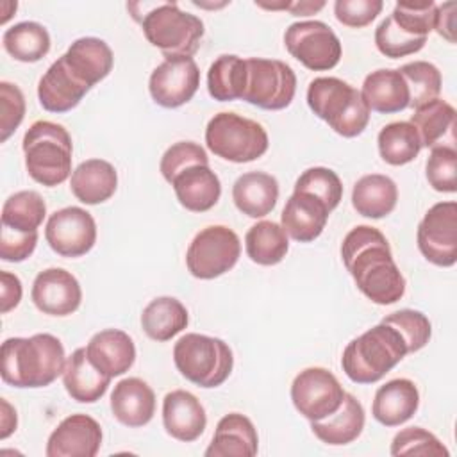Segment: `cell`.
<instances>
[{
  "mask_svg": "<svg viewBox=\"0 0 457 457\" xmlns=\"http://www.w3.org/2000/svg\"><path fill=\"white\" fill-rule=\"evenodd\" d=\"M427 180L439 193L457 191V150L452 145H436L427 159Z\"/></svg>",
  "mask_w": 457,
  "mask_h": 457,
  "instance_id": "43",
  "label": "cell"
},
{
  "mask_svg": "<svg viewBox=\"0 0 457 457\" xmlns=\"http://www.w3.org/2000/svg\"><path fill=\"white\" fill-rule=\"evenodd\" d=\"M5 52L21 62H37L50 52V34L37 21H20L2 36Z\"/></svg>",
  "mask_w": 457,
  "mask_h": 457,
  "instance_id": "36",
  "label": "cell"
},
{
  "mask_svg": "<svg viewBox=\"0 0 457 457\" xmlns=\"http://www.w3.org/2000/svg\"><path fill=\"white\" fill-rule=\"evenodd\" d=\"M25 116V96L16 84L0 82V141L5 143Z\"/></svg>",
  "mask_w": 457,
  "mask_h": 457,
  "instance_id": "48",
  "label": "cell"
},
{
  "mask_svg": "<svg viewBox=\"0 0 457 457\" xmlns=\"http://www.w3.org/2000/svg\"><path fill=\"white\" fill-rule=\"evenodd\" d=\"M30 296L43 314L68 316L79 309L82 289L79 280L64 268H48L36 275Z\"/></svg>",
  "mask_w": 457,
  "mask_h": 457,
  "instance_id": "16",
  "label": "cell"
},
{
  "mask_svg": "<svg viewBox=\"0 0 457 457\" xmlns=\"http://www.w3.org/2000/svg\"><path fill=\"white\" fill-rule=\"evenodd\" d=\"M200 86V70L193 57L164 59L150 75L152 100L166 109L187 104Z\"/></svg>",
  "mask_w": 457,
  "mask_h": 457,
  "instance_id": "15",
  "label": "cell"
},
{
  "mask_svg": "<svg viewBox=\"0 0 457 457\" xmlns=\"http://www.w3.org/2000/svg\"><path fill=\"white\" fill-rule=\"evenodd\" d=\"M287 9L293 16H309L325 7V2H293V4H280L268 9Z\"/></svg>",
  "mask_w": 457,
  "mask_h": 457,
  "instance_id": "54",
  "label": "cell"
},
{
  "mask_svg": "<svg viewBox=\"0 0 457 457\" xmlns=\"http://www.w3.org/2000/svg\"><path fill=\"white\" fill-rule=\"evenodd\" d=\"M332 211L314 195L293 191L280 214V227L298 243L314 241L325 228Z\"/></svg>",
  "mask_w": 457,
  "mask_h": 457,
  "instance_id": "18",
  "label": "cell"
},
{
  "mask_svg": "<svg viewBox=\"0 0 457 457\" xmlns=\"http://www.w3.org/2000/svg\"><path fill=\"white\" fill-rule=\"evenodd\" d=\"M377 143L382 161L391 166H403L414 161L421 150L420 136L414 125L409 121L387 123L378 132Z\"/></svg>",
  "mask_w": 457,
  "mask_h": 457,
  "instance_id": "38",
  "label": "cell"
},
{
  "mask_svg": "<svg viewBox=\"0 0 457 457\" xmlns=\"http://www.w3.org/2000/svg\"><path fill=\"white\" fill-rule=\"evenodd\" d=\"M207 148L228 162H252L268 150L264 127L236 112L214 114L205 129Z\"/></svg>",
  "mask_w": 457,
  "mask_h": 457,
  "instance_id": "8",
  "label": "cell"
},
{
  "mask_svg": "<svg viewBox=\"0 0 457 457\" xmlns=\"http://www.w3.org/2000/svg\"><path fill=\"white\" fill-rule=\"evenodd\" d=\"M341 259L357 289L373 303L389 305L403 296L405 278L378 228L353 227L341 243Z\"/></svg>",
  "mask_w": 457,
  "mask_h": 457,
  "instance_id": "1",
  "label": "cell"
},
{
  "mask_svg": "<svg viewBox=\"0 0 457 457\" xmlns=\"http://www.w3.org/2000/svg\"><path fill=\"white\" fill-rule=\"evenodd\" d=\"M391 455H432L448 457V450L428 430L421 427H407L400 430L391 443Z\"/></svg>",
  "mask_w": 457,
  "mask_h": 457,
  "instance_id": "45",
  "label": "cell"
},
{
  "mask_svg": "<svg viewBox=\"0 0 457 457\" xmlns=\"http://www.w3.org/2000/svg\"><path fill=\"white\" fill-rule=\"evenodd\" d=\"M382 323L391 325L402 334L409 353L421 350L432 336V325L428 318L414 309H400L396 312H391L382 318Z\"/></svg>",
  "mask_w": 457,
  "mask_h": 457,
  "instance_id": "44",
  "label": "cell"
},
{
  "mask_svg": "<svg viewBox=\"0 0 457 457\" xmlns=\"http://www.w3.org/2000/svg\"><path fill=\"white\" fill-rule=\"evenodd\" d=\"M427 43V37H416L402 30L391 16L384 18L375 29V45L378 52L389 59L405 57L420 52Z\"/></svg>",
  "mask_w": 457,
  "mask_h": 457,
  "instance_id": "42",
  "label": "cell"
},
{
  "mask_svg": "<svg viewBox=\"0 0 457 457\" xmlns=\"http://www.w3.org/2000/svg\"><path fill=\"white\" fill-rule=\"evenodd\" d=\"M409 123L414 125L421 141V148H432L448 134H453L455 109L448 102L434 98L428 104L414 109V114H411Z\"/></svg>",
  "mask_w": 457,
  "mask_h": 457,
  "instance_id": "37",
  "label": "cell"
},
{
  "mask_svg": "<svg viewBox=\"0 0 457 457\" xmlns=\"http://www.w3.org/2000/svg\"><path fill=\"white\" fill-rule=\"evenodd\" d=\"M61 57L73 77L89 89L104 80L114 64L111 46L104 39L91 36L75 39Z\"/></svg>",
  "mask_w": 457,
  "mask_h": 457,
  "instance_id": "20",
  "label": "cell"
},
{
  "mask_svg": "<svg viewBox=\"0 0 457 457\" xmlns=\"http://www.w3.org/2000/svg\"><path fill=\"white\" fill-rule=\"evenodd\" d=\"M398 202V187L393 179L380 173L361 177L352 189L353 209L366 218L380 220L393 212Z\"/></svg>",
  "mask_w": 457,
  "mask_h": 457,
  "instance_id": "32",
  "label": "cell"
},
{
  "mask_svg": "<svg viewBox=\"0 0 457 457\" xmlns=\"http://www.w3.org/2000/svg\"><path fill=\"white\" fill-rule=\"evenodd\" d=\"M436 4L434 2H398L389 14L391 20L407 34L416 37H427L428 32L434 29L436 20Z\"/></svg>",
  "mask_w": 457,
  "mask_h": 457,
  "instance_id": "46",
  "label": "cell"
},
{
  "mask_svg": "<svg viewBox=\"0 0 457 457\" xmlns=\"http://www.w3.org/2000/svg\"><path fill=\"white\" fill-rule=\"evenodd\" d=\"M21 282L14 273H9L5 270L0 271V312L7 314L11 309H14L21 300Z\"/></svg>",
  "mask_w": 457,
  "mask_h": 457,
  "instance_id": "51",
  "label": "cell"
},
{
  "mask_svg": "<svg viewBox=\"0 0 457 457\" xmlns=\"http://www.w3.org/2000/svg\"><path fill=\"white\" fill-rule=\"evenodd\" d=\"M137 21L148 43L159 48L164 59L193 57L204 36V21L184 12L175 2L152 5Z\"/></svg>",
  "mask_w": 457,
  "mask_h": 457,
  "instance_id": "6",
  "label": "cell"
},
{
  "mask_svg": "<svg viewBox=\"0 0 457 457\" xmlns=\"http://www.w3.org/2000/svg\"><path fill=\"white\" fill-rule=\"evenodd\" d=\"M45 239L61 257H82L96 243L95 218L82 207L59 209L46 221Z\"/></svg>",
  "mask_w": 457,
  "mask_h": 457,
  "instance_id": "14",
  "label": "cell"
},
{
  "mask_svg": "<svg viewBox=\"0 0 457 457\" xmlns=\"http://www.w3.org/2000/svg\"><path fill=\"white\" fill-rule=\"evenodd\" d=\"M295 191H305L320 198L330 211H334L343 198V184L337 173L330 168L314 166L305 170L295 182Z\"/></svg>",
  "mask_w": 457,
  "mask_h": 457,
  "instance_id": "41",
  "label": "cell"
},
{
  "mask_svg": "<svg viewBox=\"0 0 457 457\" xmlns=\"http://www.w3.org/2000/svg\"><path fill=\"white\" fill-rule=\"evenodd\" d=\"M455 2H445L443 5L436 7V20L434 29L439 36L455 43Z\"/></svg>",
  "mask_w": 457,
  "mask_h": 457,
  "instance_id": "52",
  "label": "cell"
},
{
  "mask_svg": "<svg viewBox=\"0 0 457 457\" xmlns=\"http://www.w3.org/2000/svg\"><path fill=\"white\" fill-rule=\"evenodd\" d=\"M111 411L125 427H145L155 414L154 389L143 378H123L111 393Z\"/></svg>",
  "mask_w": 457,
  "mask_h": 457,
  "instance_id": "21",
  "label": "cell"
},
{
  "mask_svg": "<svg viewBox=\"0 0 457 457\" xmlns=\"http://www.w3.org/2000/svg\"><path fill=\"white\" fill-rule=\"evenodd\" d=\"M193 164H209L205 150L195 141H179L162 154L159 170L164 180L171 182L177 173Z\"/></svg>",
  "mask_w": 457,
  "mask_h": 457,
  "instance_id": "47",
  "label": "cell"
},
{
  "mask_svg": "<svg viewBox=\"0 0 457 457\" xmlns=\"http://www.w3.org/2000/svg\"><path fill=\"white\" fill-rule=\"evenodd\" d=\"M407 353L402 334L380 321L346 345L341 366L352 382L373 384L389 373Z\"/></svg>",
  "mask_w": 457,
  "mask_h": 457,
  "instance_id": "3",
  "label": "cell"
},
{
  "mask_svg": "<svg viewBox=\"0 0 457 457\" xmlns=\"http://www.w3.org/2000/svg\"><path fill=\"white\" fill-rule=\"evenodd\" d=\"M37 245V230L23 232L2 227L0 230V259L7 262H21L32 255Z\"/></svg>",
  "mask_w": 457,
  "mask_h": 457,
  "instance_id": "50",
  "label": "cell"
},
{
  "mask_svg": "<svg viewBox=\"0 0 457 457\" xmlns=\"http://www.w3.org/2000/svg\"><path fill=\"white\" fill-rule=\"evenodd\" d=\"M182 207L191 212L212 209L221 196V182L209 164H193L184 168L170 182Z\"/></svg>",
  "mask_w": 457,
  "mask_h": 457,
  "instance_id": "22",
  "label": "cell"
},
{
  "mask_svg": "<svg viewBox=\"0 0 457 457\" xmlns=\"http://www.w3.org/2000/svg\"><path fill=\"white\" fill-rule=\"evenodd\" d=\"M173 361L180 375L198 387L221 386L234 368L232 350L223 339L196 332L175 343Z\"/></svg>",
  "mask_w": 457,
  "mask_h": 457,
  "instance_id": "7",
  "label": "cell"
},
{
  "mask_svg": "<svg viewBox=\"0 0 457 457\" xmlns=\"http://www.w3.org/2000/svg\"><path fill=\"white\" fill-rule=\"evenodd\" d=\"M66 366L62 343L52 334L9 337L2 343V380L14 387L50 386Z\"/></svg>",
  "mask_w": 457,
  "mask_h": 457,
  "instance_id": "2",
  "label": "cell"
},
{
  "mask_svg": "<svg viewBox=\"0 0 457 457\" xmlns=\"http://www.w3.org/2000/svg\"><path fill=\"white\" fill-rule=\"evenodd\" d=\"M89 91L82 82H79L68 70L62 57L50 64L37 84V98L45 111L48 112H68L79 105L84 95Z\"/></svg>",
  "mask_w": 457,
  "mask_h": 457,
  "instance_id": "26",
  "label": "cell"
},
{
  "mask_svg": "<svg viewBox=\"0 0 457 457\" xmlns=\"http://www.w3.org/2000/svg\"><path fill=\"white\" fill-rule=\"evenodd\" d=\"M345 389L325 368H305L291 384V400L295 409L309 421H318L339 409Z\"/></svg>",
  "mask_w": 457,
  "mask_h": 457,
  "instance_id": "13",
  "label": "cell"
},
{
  "mask_svg": "<svg viewBox=\"0 0 457 457\" xmlns=\"http://www.w3.org/2000/svg\"><path fill=\"white\" fill-rule=\"evenodd\" d=\"M118 187L116 168L104 159H87L80 162L70 180V189L75 198L87 205H96L109 200Z\"/></svg>",
  "mask_w": 457,
  "mask_h": 457,
  "instance_id": "30",
  "label": "cell"
},
{
  "mask_svg": "<svg viewBox=\"0 0 457 457\" xmlns=\"http://www.w3.org/2000/svg\"><path fill=\"white\" fill-rule=\"evenodd\" d=\"M370 111L393 114L409 107V87L398 70L384 68L366 75L361 89Z\"/></svg>",
  "mask_w": 457,
  "mask_h": 457,
  "instance_id": "29",
  "label": "cell"
},
{
  "mask_svg": "<svg viewBox=\"0 0 457 457\" xmlns=\"http://www.w3.org/2000/svg\"><path fill=\"white\" fill-rule=\"evenodd\" d=\"M162 425L179 441H196L207 425L205 409L200 400L184 389L170 391L162 400Z\"/></svg>",
  "mask_w": 457,
  "mask_h": 457,
  "instance_id": "19",
  "label": "cell"
},
{
  "mask_svg": "<svg viewBox=\"0 0 457 457\" xmlns=\"http://www.w3.org/2000/svg\"><path fill=\"white\" fill-rule=\"evenodd\" d=\"M25 168L32 180L55 187L71 173L73 143L70 132L54 121H34L23 136Z\"/></svg>",
  "mask_w": 457,
  "mask_h": 457,
  "instance_id": "4",
  "label": "cell"
},
{
  "mask_svg": "<svg viewBox=\"0 0 457 457\" xmlns=\"http://www.w3.org/2000/svg\"><path fill=\"white\" fill-rule=\"evenodd\" d=\"M382 0H337L334 4V14L339 23L361 29L370 25L382 11Z\"/></svg>",
  "mask_w": 457,
  "mask_h": 457,
  "instance_id": "49",
  "label": "cell"
},
{
  "mask_svg": "<svg viewBox=\"0 0 457 457\" xmlns=\"http://www.w3.org/2000/svg\"><path fill=\"white\" fill-rule=\"evenodd\" d=\"M420 407V391L409 378H393L375 393L371 414L384 427H400Z\"/></svg>",
  "mask_w": 457,
  "mask_h": 457,
  "instance_id": "24",
  "label": "cell"
},
{
  "mask_svg": "<svg viewBox=\"0 0 457 457\" xmlns=\"http://www.w3.org/2000/svg\"><path fill=\"white\" fill-rule=\"evenodd\" d=\"M418 248L436 266L457 262V204L437 202L423 216L416 232Z\"/></svg>",
  "mask_w": 457,
  "mask_h": 457,
  "instance_id": "12",
  "label": "cell"
},
{
  "mask_svg": "<svg viewBox=\"0 0 457 457\" xmlns=\"http://www.w3.org/2000/svg\"><path fill=\"white\" fill-rule=\"evenodd\" d=\"M362 403L350 393H345L343 403L330 416L311 421L312 434L325 445L343 446L355 441L364 428Z\"/></svg>",
  "mask_w": 457,
  "mask_h": 457,
  "instance_id": "31",
  "label": "cell"
},
{
  "mask_svg": "<svg viewBox=\"0 0 457 457\" xmlns=\"http://www.w3.org/2000/svg\"><path fill=\"white\" fill-rule=\"evenodd\" d=\"M102 446V427L87 414L64 418L48 437L46 457H95Z\"/></svg>",
  "mask_w": 457,
  "mask_h": 457,
  "instance_id": "17",
  "label": "cell"
},
{
  "mask_svg": "<svg viewBox=\"0 0 457 457\" xmlns=\"http://www.w3.org/2000/svg\"><path fill=\"white\" fill-rule=\"evenodd\" d=\"M245 248L246 255L253 262L261 266H273L286 257L289 239L278 223L262 220L248 228L245 236Z\"/></svg>",
  "mask_w": 457,
  "mask_h": 457,
  "instance_id": "34",
  "label": "cell"
},
{
  "mask_svg": "<svg viewBox=\"0 0 457 457\" xmlns=\"http://www.w3.org/2000/svg\"><path fill=\"white\" fill-rule=\"evenodd\" d=\"M296 93V75L293 68L278 59H246L245 102L266 111L286 109Z\"/></svg>",
  "mask_w": 457,
  "mask_h": 457,
  "instance_id": "9",
  "label": "cell"
},
{
  "mask_svg": "<svg viewBox=\"0 0 457 457\" xmlns=\"http://www.w3.org/2000/svg\"><path fill=\"white\" fill-rule=\"evenodd\" d=\"M62 384L68 395L80 403L98 402L109 384L111 377L102 373L87 357L86 346L77 348L68 359L62 371Z\"/></svg>",
  "mask_w": 457,
  "mask_h": 457,
  "instance_id": "27",
  "label": "cell"
},
{
  "mask_svg": "<svg viewBox=\"0 0 457 457\" xmlns=\"http://www.w3.org/2000/svg\"><path fill=\"white\" fill-rule=\"evenodd\" d=\"M2 403V420H0V439H5L9 437L14 430H16V425H18V418H16V411L9 405V402L5 398L0 400Z\"/></svg>",
  "mask_w": 457,
  "mask_h": 457,
  "instance_id": "53",
  "label": "cell"
},
{
  "mask_svg": "<svg viewBox=\"0 0 457 457\" xmlns=\"http://www.w3.org/2000/svg\"><path fill=\"white\" fill-rule=\"evenodd\" d=\"M246 87V59L234 54L220 55L207 71V91L218 102L243 98Z\"/></svg>",
  "mask_w": 457,
  "mask_h": 457,
  "instance_id": "35",
  "label": "cell"
},
{
  "mask_svg": "<svg viewBox=\"0 0 457 457\" xmlns=\"http://www.w3.org/2000/svg\"><path fill=\"white\" fill-rule=\"evenodd\" d=\"M257 450L259 437L252 420L245 414L230 412L218 421L205 457H253Z\"/></svg>",
  "mask_w": 457,
  "mask_h": 457,
  "instance_id": "25",
  "label": "cell"
},
{
  "mask_svg": "<svg viewBox=\"0 0 457 457\" xmlns=\"http://www.w3.org/2000/svg\"><path fill=\"white\" fill-rule=\"evenodd\" d=\"M409 87V107L418 109L430 100L437 98L441 93V71L427 61L407 62L398 68Z\"/></svg>",
  "mask_w": 457,
  "mask_h": 457,
  "instance_id": "40",
  "label": "cell"
},
{
  "mask_svg": "<svg viewBox=\"0 0 457 457\" xmlns=\"http://www.w3.org/2000/svg\"><path fill=\"white\" fill-rule=\"evenodd\" d=\"M187 309L173 296H157L141 312L145 334L159 343L175 337L187 327Z\"/></svg>",
  "mask_w": 457,
  "mask_h": 457,
  "instance_id": "33",
  "label": "cell"
},
{
  "mask_svg": "<svg viewBox=\"0 0 457 457\" xmlns=\"http://www.w3.org/2000/svg\"><path fill=\"white\" fill-rule=\"evenodd\" d=\"M232 200L243 214L262 218L277 205L278 182L270 173L246 171L236 179L232 186Z\"/></svg>",
  "mask_w": 457,
  "mask_h": 457,
  "instance_id": "28",
  "label": "cell"
},
{
  "mask_svg": "<svg viewBox=\"0 0 457 457\" xmlns=\"http://www.w3.org/2000/svg\"><path fill=\"white\" fill-rule=\"evenodd\" d=\"M46 216V204L37 191H18L2 207V227L36 232Z\"/></svg>",
  "mask_w": 457,
  "mask_h": 457,
  "instance_id": "39",
  "label": "cell"
},
{
  "mask_svg": "<svg viewBox=\"0 0 457 457\" xmlns=\"http://www.w3.org/2000/svg\"><path fill=\"white\" fill-rule=\"evenodd\" d=\"M241 255L237 234L225 225H211L202 228L186 252V266L189 273L202 280L216 278L230 271Z\"/></svg>",
  "mask_w": 457,
  "mask_h": 457,
  "instance_id": "10",
  "label": "cell"
},
{
  "mask_svg": "<svg viewBox=\"0 0 457 457\" xmlns=\"http://www.w3.org/2000/svg\"><path fill=\"white\" fill-rule=\"evenodd\" d=\"M287 52L312 71L332 70L341 59V41L336 32L320 20L296 21L286 29Z\"/></svg>",
  "mask_w": 457,
  "mask_h": 457,
  "instance_id": "11",
  "label": "cell"
},
{
  "mask_svg": "<svg viewBox=\"0 0 457 457\" xmlns=\"http://www.w3.org/2000/svg\"><path fill=\"white\" fill-rule=\"evenodd\" d=\"M86 353L89 361L111 378L129 371L136 361L134 341L120 328H105L96 332L89 339Z\"/></svg>",
  "mask_w": 457,
  "mask_h": 457,
  "instance_id": "23",
  "label": "cell"
},
{
  "mask_svg": "<svg viewBox=\"0 0 457 457\" xmlns=\"http://www.w3.org/2000/svg\"><path fill=\"white\" fill-rule=\"evenodd\" d=\"M307 105L343 137L362 134L371 112L361 91L337 77H318L311 80L307 87Z\"/></svg>",
  "mask_w": 457,
  "mask_h": 457,
  "instance_id": "5",
  "label": "cell"
}]
</instances>
